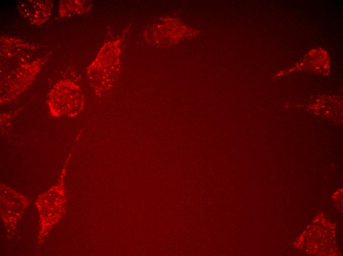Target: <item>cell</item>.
<instances>
[{
    "mask_svg": "<svg viewBox=\"0 0 343 256\" xmlns=\"http://www.w3.org/2000/svg\"><path fill=\"white\" fill-rule=\"evenodd\" d=\"M120 48L118 41L106 43L87 69L89 82L98 93L108 90L119 73Z\"/></svg>",
    "mask_w": 343,
    "mask_h": 256,
    "instance_id": "6da1fadb",
    "label": "cell"
},
{
    "mask_svg": "<svg viewBox=\"0 0 343 256\" xmlns=\"http://www.w3.org/2000/svg\"><path fill=\"white\" fill-rule=\"evenodd\" d=\"M48 105L53 117H74L83 110L84 98L78 85L70 80H62L51 90Z\"/></svg>",
    "mask_w": 343,
    "mask_h": 256,
    "instance_id": "7a4b0ae2",
    "label": "cell"
},
{
    "mask_svg": "<svg viewBox=\"0 0 343 256\" xmlns=\"http://www.w3.org/2000/svg\"><path fill=\"white\" fill-rule=\"evenodd\" d=\"M52 6L51 0H21L17 4L18 11L25 19L38 26L49 19Z\"/></svg>",
    "mask_w": 343,
    "mask_h": 256,
    "instance_id": "3957f363",
    "label": "cell"
},
{
    "mask_svg": "<svg viewBox=\"0 0 343 256\" xmlns=\"http://www.w3.org/2000/svg\"><path fill=\"white\" fill-rule=\"evenodd\" d=\"M91 6V2L89 0H62L59 5V15L68 17L80 15L89 11Z\"/></svg>",
    "mask_w": 343,
    "mask_h": 256,
    "instance_id": "277c9868",
    "label": "cell"
}]
</instances>
